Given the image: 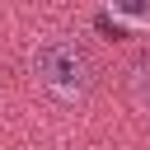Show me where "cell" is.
I'll return each mask as SVG.
<instances>
[{
  "mask_svg": "<svg viewBox=\"0 0 150 150\" xmlns=\"http://www.w3.org/2000/svg\"><path fill=\"white\" fill-rule=\"evenodd\" d=\"M112 9L127 19H150V0H112Z\"/></svg>",
  "mask_w": 150,
  "mask_h": 150,
  "instance_id": "obj_2",
  "label": "cell"
},
{
  "mask_svg": "<svg viewBox=\"0 0 150 150\" xmlns=\"http://www.w3.org/2000/svg\"><path fill=\"white\" fill-rule=\"evenodd\" d=\"M33 61H38V75H42L52 89H66V94L84 89V84H89V75H94V66H89L84 47L66 42V38H56V42H42Z\"/></svg>",
  "mask_w": 150,
  "mask_h": 150,
  "instance_id": "obj_1",
  "label": "cell"
},
{
  "mask_svg": "<svg viewBox=\"0 0 150 150\" xmlns=\"http://www.w3.org/2000/svg\"><path fill=\"white\" fill-rule=\"evenodd\" d=\"M94 28H98V33H108V38H127V28H122V23H112L108 14H98V19H94Z\"/></svg>",
  "mask_w": 150,
  "mask_h": 150,
  "instance_id": "obj_3",
  "label": "cell"
}]
</instances>
